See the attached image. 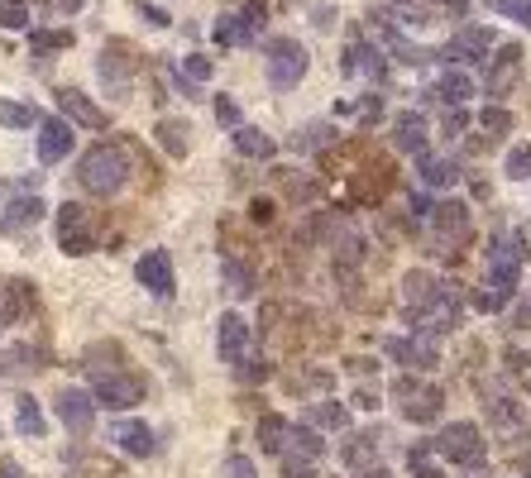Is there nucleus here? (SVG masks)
<instances>
[{"label": "nucleus", "instance_id": "nucleus-1", "mask_svg": "<svg viewBox=\"0 0 531 478\" xmlns=\"http://www.w3.org/2000/svg\"><path fill=\"white\" fill-rule=\"evenodd\" d=\"M77 182H82V192H91V196H120L125 182H130V158H125V149H115V144L87 149L77 158Z\"/></svg>", "mask_w": 531, "mask_h": 478}, {"label": "nucleus", "instance_id": "nucleus-2", "mask_svg": "<svg viewBox=\"0 0 531 478\" xmlns=\"http://www.w3.org/2000/svg\"><path fill=\"white\" fill-rule=\"evenodd\" d=\"M522 263H527V239L522 235H493L488 239V287L498 297H517L522 283Z\"/></svg>", "mask_w": 531, "mask_h": 478}, {"label": "nucleus", "instance_id": "nucleus-3", "mask_svg": "<svg viewBox=\"0 0 531 478\" xmlns=\"http://www.w3.org/2000/svg\"><path fill=\"white\" fill-rule=\"evenodd\" d=\"M53 230H58V249H63L67 259L91 254V249H96V239H101L96 211L82 206V201H63V206H58V216H53Z\"/></svg>", "mask_w": 531, "mask_h": 478}, {"label": "nucleus", "instance_id": "nucleus-4", "mask_svg": "<svg viewBox=\"0 0 531 478\" xmlns=\"http://www.w3.org/2000/svg\"><path fill=\"white\" fill-rule=\"evenodd\" d=\"M307 67H311V53L302 48V39H288V34H278V39H268V44H264V72H268V87H278V91L302 87Z\"/></svg>", "mask_w": 531, "mask_h": 478}, {"label": "nucleus", "instance_id": "nucleus-5", "mask_svg": "<svg viewBox=\"0 0 531 478\" xmlns=\"http://www.w3.org/2000/svg\"><path fill=\"white\" fill-rule=\"evenodd\" d=\"M431 445H436V455H441L445 464H455V469H479L488 459V440L479 435L474 421H450Z\"/></svg>", "mask_w": 531, "mask_h": 478}, {"label": "nucleus", "instance_id": "nucleus-6", "mask_svg": "<svg viewBox=\"0 0 531 478\" xmlns=\"http://www.w3.org/2000/svg\"><path fill=\"white\" fill-rule=\"evenodd\" d=\"M91 397H96V407H106V412H134V407L144 402V378H139V373H125V369L96 373Z\"/></svg>", "mask_w": 531, "mask_h": 478}, {"label": "nucleus", "instance_id": "nucleus-7", "mask_svg": "<svg viewBox=\"0 0 531 478\" xmlns=\"http://www.w3.org/2000/svg\"><path fill=\"white\" fill-rule=\"evenodd\" d=\"M460 316H465L460 292H450V287L441 283V292H436L431 302L412 311V330H417V335H431V340H441V335H450V330L460 326Z\"/></svg>", "mask_w": 531, "mask_h": 478}, {"label": "nucleus", "instance_id": "nucleus-8", "mask_svg": "<svg viewBox=\"0 0 531 478\" xmlns=\"http://www.w3.org/2000/svg\"><path fill=\"white\" fill-rule=\"evenodd\" d=\"M96 77L101 87L111 91L115 101H130V87H134V58H130V44H106L101 48V63H96Z\"/></svg>", "mask_w": 531, "mask_h": 478}, {"label": "nucleus", "instance_id": "nucleus-9", "mask_svg": "<svg viewBox=\"0 0 531 478\" xmlns=\"http://www.w3.org/2000/svg\"><path fill=\"white\" fill-rule=\"evenodd\" d=\"M383 354L388 359H398L402 369H417V373H431L436 364H441V354H436V340L431 335H388L383 340Z\"/></svg>", "mask_w": 531, "mask_h": 478}, {"label": "nucleus", "instance_id": "nucleus-10", "mask_svg": "<svg viewBox=\"0 0 531 478\" xmlns=\"http://www.w3.org/2000/svg\"><path fill=\"white\" fill-rule=\"evenodd\" d=\"M134 278H139V287H144L149 297H158V302H168V297L177 292V273H173L168 249H149L144 259L134 263Z\"/></svg>", "mask_w": 531, "mask_h": 478}, {"label": "nucleus", "instance_id": "nucleus-11", "mask_svg": "<svg viewBox=\"0 0 531 478\" xmlns=\"http://www.w3.org/2000/svg\"><path fill=\"white\" fill-rule=\"evenodd\" d=\"M488 53H493V29H484V24H465V29L436 53V58H445V63H488Z\"/></svg>", "mask_w": 531, "mask_h": 478}, {"label": "nucleus", "instance_id": "nucleus-12", "mask_svg": "<svg viewBox=\"0 0 531 478\" xmlns=\"http://www.w3.org/2000/svg\"><path fill=\"white\" fill-rule=\"evenodd\" d=\"M53 412H58V421L72 435H91V426H96V397L82 388H63L53 397Z\"/></svg>", "mask_w": 531, "mask_h": 478}, {"label": "nucleus", "instance_id": "nucleus-13", "mask_svg": "<svg viewBox=\"0 0 531 478\" xmlns=\"http://www.w3.org/2000/svg\"><path fill=\"white\" fill-rule=\"evenodd\" d=\"M517 82H522V48L503 44V48H498V58L488 53V82H484L488 96H493V101H503Z\"/></svg>", "mask_w": 531, "mask_h": 478}, {"label": "nucleus", "instance_id": "nucleus-14", "mask_svg": "<svg viewBox=\"0 0 531 478\" xmlns=\"http://www.w3.org/2000/svg\"><path fill=\"white\" fill-rule=\"evenodd\" d=\"M58 110H63V120H72L77 130H106V125H111V115L96 106L87 91H77V87L58 91Z\"/></svg>", "mask_w": 531, "mask_h": 478}, {"label": "nucleus", "instance_id": "nucleus-15", "mask_svg": "<svg viewBox=\"0 0 531 478\" xmlns=\"http://www.w3.org/2000/svg\"><path fill=\"white\" fill-rule=\"evenodd\" d=\"M72 144H77V125L72 120H63V115H44L39 120V158L44 163H63L72 153Z\"/></svg>", "mask_w": 531, "mask_h": 478}, {"label": "nucleus", "instance_id": "nucleus-16", "mask_svg": "<svg viewBox=\"0 0 531 478\" xmlns=\"http://www.w3.org/2000/svg\"><path fill=\"white\" fill-rule=\"evenodd\" d=\"M111 440H115V450H120V455H130V459L158 455V435H154V426H149V421H115Z\"/></svg>", "mask_w": 531, "mask_h": 478}, {"label": "nucleus", "instance_id": "nucleus-17", "mask_svg": "<svg viewBox=\"0 0 531 478\" xmlns=\"http://www.w3.org/2000/svg\"><path fill=\"white\" fill-rule=\"evenodd\" d=\"M216 354H221V364H230V369L249 354V326H244V316L225 311L221 321H216Z\"/></svg>", "mask_w": 531, "mask_h": 478}, {"label": "nucleus", "instance_id": "nucleus-18", "mask_svg": "<svg viewBox=\"0 0 531 478\" xmlns=\"http://www.w3.org/2000/svg\"><path fill=\"white\" fill-rule=\"evenodd\" d=\"M417 173H421V187H431V192H441V187H455L460 182V163L450 158V153H417Z\"/></svg>", "mask_w": 531, "mask_h": 478}, {"label": "nucleus", "instance_id": "nucleus-19", "mask_svg": "<svg viewBox=\"0 0 531 478\" xmlns=\"http://www.w3.org/2000/svg\"><path fill=\"white\" fill-rule=\"evenodd\" d=\"M340 72L345 77H383V48L378 44H364V39H350L345 58H340Z\"/></svg>", "mask_w": 531, "mask_h": 478}, {"label": "nucleus", "instance_id": "nucleus-20", "mask_svg": "<svg viewBox=\"0 0 531 478\" xmlns=\"http://www.w3.org/2000/svg\"><path fill=\"white\" fill-rule=\"evenodd\" d=\"M393 149L426 153V115H421V110H402L398 120H393Z\"/></svg>", "mask_w": 531, "mask_h": 478}, {"label": "nucleus", "instance_id": "nucleus-21", "mask_svg": "<svg viewBox=\"0 0 531 478\" xmlns=\"http://www.w3.org/2000/svg\"><path fill=\"white\" fill-rule=\"evenodd\" d=\"M426 225H436V235L441 239H465L469 235V206L465 201H441Z\"/></svg>", "mask_w": 531, "mask_h": 478}, {"label": "nucleus", "instance_id": "nucleus-22", "mask_svg": "<svg viewBox=\"0 0 531 478\" xmlns=\"http://www.w3.org/2000/svg\"><path fill=\"white\" fill-rule=\"evenodd\" d=\"M39 220H44V201H39V192L29 196H15V201H10V206H5V216H0V230H5V235H15V230H24V225H39Z\"/></svg>", "mask_w": 531, "mask_h": 478}, {"label": "nucleus", "instance_id": "nucleus-23", "mask_svg": "<svg viewBox=\"0 0 531 478\" xmlns=\"http://www.w3.org/2000/svg\"><path fill=\"white\" fill-rule=\"evenodd\" d=\"M441 412H445L441 388H421L417 397H407V402H402V416H407L412 426H431V421H441Z\"/></svg>", "mask_w": 531, "mask_h": 478}, {"label": "nucleus", "instance_id": "nucleus-24", "mask_svg": "<svg viewBox=\"0 0 531 478\" xmlns=\"http://www.w3.org/2000/svg\"><path fill=\"white\" fill-rule=\"evenodd\" d=\"M469 96H474V82H469V72H460V67H450L441 82L426 91V101H445V106H465Z\"/></svg>", "mask_w": 531, "mask_h": 478}, {"label": "nucleus", "instance_id": "nucleus-25", "mask_svg": "<svg viewBox=\"0 0 531 478\" xmlns=\"http://www.w3.org/2000/svg\"><path fill=\"white\" fill-rule=\"evenodd\" d=\"M288 445H292V421L268 412L264 421H259V450H264V455H288Z\"/></svg>", "mask_w": 531, "mask_h": 478}, {"label": "nucleus", "instance_id": "nucleus-26", "mask_svg": "<svg viewBox=\"0 0 531 478\" xmlns=\"http://www.w3.org/2000/svg\"><path fill=\"white\" fill-rule=\"evenodd\" d=\"M154 134H158V149L168 153V158H187V149H192V130H187V120H173V115H163Z\"/></svg>", "mask_w": 531, "mask_h": 478}, {"label": "nucleus", "instance_id": "nucleus-27", "mask_svg": "<svg viewBox=\"0 0 531 478\" xmlns=\"http://www.w3.org/2000/svg\"><path fill=\"white\" fill-rule=\"evenodd\" d=\"M484 416L498 426V431H522V426H527V407H522V402H512V397H488Z\"/></svg>", "mask_w": 531, "mask_h": 478}, {"label": "nucleus", "instance_id": "nucleus-28", "mask_svg": "<svg viewBox=\"0 0 531 478\" xmlns=\"http://www.w3.org/2000/svg\"><path fill=\"white\" fill-rule=\"evenodd\" d=\"M378 440H383V435H378V431L350 435V440L340 445V459H345L350 469H369V464H378Z\"/></svg>", "mask_w": 531, "mask_h": 478}, {"label": "nucleus", "instance_id": "nucleus-29", "mask_svg": "<svg viewBox=\"0 0 531 478\" xmlns=\"http://www.w3.org/2000/svg\"><path fill=\"white\" fill-rule=\"evenodd\" d=\"M235 153H244V158H259V163H268L273 153H278V144L268 139L264 130H254V125H235Z\"/></svg>", "mask_w": 531, "mask_h": 478}, {"label": "nucleus", "instance_id": "nucleus-30", "mask_svg": "<svg viewBox=\"0 0 531 478\" xmlns=\"http://www.w3.org/2000/svg\"><path fill=\"white\" fill-rule=\"evenodd\" d=\"M15 426H20L24 440H44L48 435V421H44V407L24 392V397H15Z\"/></svg>", "mask_w": 531, "mask_h": 478}, {"label": "nucleus", "instance_id": "nucleus-31", "mask_svg": "<svg viewBox=\"0 0 531 478\" xmlns=\"http://www.w3.org/2000/svg\"><path fill=\"white\" fill-rule=\"evenodd\" d=\"M221 287L235 297V302H244V297H254V287H259V278H254V268L240 259H225L221 268Z\"/></svg>", "mask_w": 531, "mask_h": 478}, {"label": "nucleus", "instance_id": "nucleus-32", "mask_svg": "<svg viewBox=\"0 0 531 478\" xmlns=\"http://www.w3.org/2000/svg\"><path fill=\"white\" fill-rule=\"evenodd\" d=\"M254 34H259V29L244 20V15H221V20H216V29H211V39H216V44H225V48L254 44Z\"/></svg>", "mask_w": 531, "mask_h": 478}, {"label": "nucleus", "instance_id": "nucleus-33", "mask_svg": "<svg viewBox=\"0 0 531 478\" xmlns=\"http://www.w3.org/2000/svg\"><path fill=\"white\" fill-rule=\"evenodd\" d=\"M407 469H412V478H445V459L436 455L431 440H421V445L407 450Z\"/></svg>", "mask_w": 531, "mask_h": 478}, {"label": "nucleus", "instance_id": "nucleus-34", "mask_svg": "<svg viewBox=\"0 0 531 478\" xmlns=\"http://www.w3.org/2000/svg\"><path fill=\"white\" fill-rule=\"evenodd\" d=\"M436 292H441V283H436L426 268H412V273L402 278V302L412 306V311H417V306H426L431 297H436Z\"/></svg>", "mask_w": 531, "mask_h": 478}, {"label": "nucleus", "instance_id": "nucleus-35", "mask_svg": "<svg viewBox=\"0 0 531 478\" xmlns=\"http://www.w3.org/2000/svg\"><path fill=\"white\" fill-rule=\"evenodd\" d=\"M24 311H29V283H5L0 287V330L15 326Z\"/></svg>", "mask_w": 531, "mask_h": 478}, {"label": "nucleus", "instance_id": "nucleus-36", "mask_svg": "<svg viewBox=\"0 0 531 478\" xmlns=\"http://www.w3.org/2000/svg\"><path fill=\"white\" fill-rule=\"evenodd\" d=\"M307 421L316 431H350V412H345L340 402H311Z\"/></svg>", "mask_w": 531, "mask_h": 478}, {"label": "nucleus", "instance_id": "nucleus-37", "mask_svg": "<svg viewBox=\"0 0 531 478\" xmlns=\"http://www.w3.org/2000/svg\"><path fill=\"white\" fill-rule=\"evenodd\" d=\"M39 120H44V115L34 106H20V101H5V96H0V125H5V130H39Z\"/></svg>", "mask_w": 531, "mask_h": 478}, {"label": "nucleus", "instance_id": "nucleus-38", "mask_svg": "<svg viewBox=\"0 0 531 478\" xmlns=\"http://www.w3.org/2000/svg\"><path fill=\"white\" fill-rule=\"evenodd\" d=\"M288 455H302V459H316V455H326V440L316 435V426H292V445H288Z\"/></svg>", "mask_w": 531, "mask_h": 478}, {"label": "nucleus", "instance_id": "nucleus-39", "mask_svg": "<svg viewBox=\"0 0 531 478\" xmlns=\"http://www.w3.org/2000/svg\"><path fill=\"white\" fill-rule=\"evenodd\" d=\"M230 373L240 378L244 388H254V383H264L268 373H273V364H268V359H259V354H244V359H240V364H235Z\"/></svg>", "mask_w": 531, "mask_h": 478}, {"label": "nucleus", "instance_id": "nucleus-40", "mask_svg": "<svg viewBox=\"0 0 531 478\" xmlns=\"http://www.w3.org/2000/svg\"><path fill=\"white\" fill-rule=\"evenodd\" d=\"M503 173H508L512 182H527L531 177V144H512L508 158H503Z\"/></svg>", "mask_w": 531, "mask_h": 478}, {"label": "nucleus", "instance_id": "nucleus-41", "mask_svg": "<svg viewBox=\"0 0 531 478\" xmlns=\"http://www.w3.org/2000/svg\"><path fill=\"white\" fill-rule=\"evenodd\" d=\"M335 134H331V125H307V130H297V139H292V149L297 153H311V149H326Z\"/></svg>", "mask_w": 531, "mask_h": 478}, {"label": "nucleus", "instance_id": "nucleus-42", "mask_svg": "<svg viewBox=\"0 0 531 478\" xmlns=\"http://www.w3.org/2000/svg\"><path fill=\"white\" fill-rule=\"evenodd\" d=\"M488 10L503 15V20H517L522 29H531V0H488Z\"/></svg>", "mask_w": 531, "mask_h": 478}, {"label": "nucleus", "instance_id": "nucleus-43", "mask_svg": "<svg viewBox=\"0 0 531 478\" xmlns=\"http://www.w3.org/2000/svg\"><path fill=\"white\" fill-rule=\"evenodd\" d=\"M479 130L493 134V139H503V134H512V110L503 106H488L484 115H479Z\"/></svg>", "mask_w": 531, "mask_h": 478}, {"label": "nucleus", "instance_id": "nucleus-44", "mask_svg": "<svg viewBox=\"0 0 531 478\" xmlns=\"http://www.w3.org/2000/svg\"><path fill=\"white\" fill-rule=\"evenodd\" d=\"M177 77H187V82L206 87V82H211V58H201V53H187V58H182V67H177Z\"/></svg>", "mask_w": 531, "mask_h": 478}, {"label": "nucleus", "instance_id": "nucleus-45", "mask_svg": "<svg viewBox=\"0 0 531 478\" xmlns=\"http://www.w3.org/2000/svg\"><path fill=\"white\" fill-rule=\"evenodd\" d=\"M0 24L5 29H29V5L24 0H0Z\"/></svg>", "mask_w": 531, "mask_h": 478}, {"label": "nucleus", "instance_id": "nucleus-46", "mask_svg": "<svg viewBox=\"0 0 531 478\" xmlns=\"http://www.w3.org/2000/svg\"><path fill=\"white\" fill-rule=\"evenodd\" d=\"M72 44V34L67 29H34V48L39 53H58V48Z\"/></svg>", "mask_w": 531, "mask_h": 478}, {"label": "nucleus", "instance_id": "nucleus-47", "mask_svg": "<svg viewBox=\"0 0 531 478\" xmlns=\"http://www.w3.org/2000/svg\"><path fill=\"white\" fill-rule=\"evenodd\" d=\"M441 130H445V139H460V134L469 130V115H465V106H450V110H445Z\"/></svg>", "mask_w": 531, "mask_h": 478}, {"label": "nucleus", "instance_id": "nucleus-48", "mask_svg": "<svg viewBox=\"0 0 531 478\" xmlns=\"http://www.w3.org/2000/svg\"><path fill=\"white\" fill-rule=\"evenodd\" d=\"M354 120H359V125H374V120H383V96H364V101L354 106Z\"/></svg>", "mask_w": 531, "mask_h": 478}, {"label": "nucleus", "instance_id": "nucleus-49", "mask_svg": "<svg viewBox=\"0 0 531 478\" xmlns=\"http://www.w3.org/2000/svg\"><path fill=\"white\" fill-rule=\"evenodd\" d=\"M225 478H259V469H254L249 455H230L225 459Z\"/></svg>", "mask_w": 531, "mask_h": 478}, {"label": "nucleus", "instance_id": "nucleus-50", "mask_svg": "<svg viewBox=\"0 0 531 478\" xmlns=\"http://www.w3.org/2000/svg\"><path fill=\"white\" fill-rule=\"evenodd\" d=\"M216 120H221V125H230V130H235V125H244V120H240V106H235L230 96H216Z\"/></svg>", "mask_w": 531, "mask_h": 478}, {"label": "nucleus", "instance_id": "nucleus-51", "mask_svg": "<svg viewBox=\"0 0 531 478\" xmlns=\"http://www.w3.org/2000/svg\"><path fill=\"white\" fill-rule=\"evenodd\" d=\"M134 10L154 24V29H168V24H173V20H168V10H158V5H149V0H134Z\"/></svg>", "mask_w": 531, "mask_h": 478}, {"label": "nucleus", "instance_id": "nucleus-52", "mask_svg": "<svg viewBox=\"0 0 531 478\" xmlns=\"http://www.w3.org/2000/svg\"><path fill=\"white\" fill-rule=\"evenodd\" d=\"M44 5L53 10V15H58V20H67V15H77V10H82L87 0H44Z\"/></svg>", "mask_w": 531, "mask_h": 478}, {"label": "nucleus", "instance_id": "nucleus-53", "mask_svg": "<svg viewBox=\"0 0 531 478\" xmlns=\"http://www.w3.org/2000/svg\"><path fill=\"white\" fill-rule=\"evenodd\" d=\"M417 392H421V383L412 378V373H402L398 383H393V397H402V402H407V397H417Z\"/></svg>", "mask_w": 531, "mask_h": 478}, {"label": "nucleus", "instance_id": "nucleus-54", "mask_svg": "<svg viewBox=\"0 0 531 478\" xmlns=\"http://www.w3.org/2000/svg\"><path fill=\"white\" fill-rule=\"evenodd\" d=\"M436 10H441V15H455V20H465L469 0H436Z\"/></svg>", "mask_w": 531, "mask_h": 478}, {"label": "nucleus", "instance_id": "nucleus-55", "mask_svg": "<svg viewBox=\"0 0 531 478\" xmlns=\"http://www.w3.org/2000/svg\"><path fill=\"white\" fill-rule=\"evenodd\" d=\"M283 478H316V469H311L307 459H302V464H297V459H288V464H283Z\"/></svg>", "mask_w": 531, "mask_h": 478}, {"label": "nucleus", "instance_id": "nucleus-56", "mask_svg": "<svg viewBox=\"0 0 531 478\" xmlns=\"http://www.w3.org/2000/svg\"><path fill=\"white\" fill-rule=\"evenodd\" d=\"M249 220H254V225H273V206H268V201H254V206H249Z\"/></svg>", "mask_w": 531, "mask_h": 478}, {"label": "nucleus", "instance_id": "nucleus-57", "mask_svg": "<svg viewBox=\"0 0 531 478\" xmlns=\"http://www.w3.org/2000/svg\"><path fill=\"white\" fill-rule=\"evenodd\" d=\"M431 211H436V206H431L426 196H412V216L417 220H431Z\"/></svg>", "mask_w": 531, "mask_h": 478}, {"label": "nucleus", "instance_id": "nucleus-58", "mask_svg": "<svg viewBox=\"0 0 531 478\" xmlns=\"http://www.w3.org/2000/svg\"><path fill=\"white\" fill-rule=\"evenodd\" d=\"M512 326L522 330V326H531V302H522L517 311H512Z\"/></svg>", "mask_w": 531, "mask_h": 478}, {"label": "nucleus", "instance_id": "nucleus-59", "mask_svg": "<svg viewBox=\"0 0 531 478\" xmlns=\"http://www.w3.org/2000/svg\"><path fill=\"white\" fill-rule=\"evenodd\" d=\"M359 478H393L383 464H369V469H359Z\"/></svg>", "mask_w": 531, "mask_h": 478}, {"label": "nucleus", "instance_id": "nucleus-60", "mask_svg": "<svg viewBox=\"0 0 531 478\" xmlns=\"http://www.w3.org/2000/svg\"><path fill=\"white\" fill-rule=\"evenodd\" d=\"M0 478H24L20 464H0Z\"/></svg>", "mask_w": 531, "mask_h": 478}, {"label": "nucleus", "instance_id": "nucleus-61", "mask_svg": "<svg viewBox=\"0 0 531 478\" xmlns=\"http://www.w3.org/2000/svg\"><path fill=\"white\" fill-rule=\"evenodd\" d=\"M0 196H5V187H0Z\"/></svg>", "mask_w": 531, "mask_h": 478}]
</instances>
